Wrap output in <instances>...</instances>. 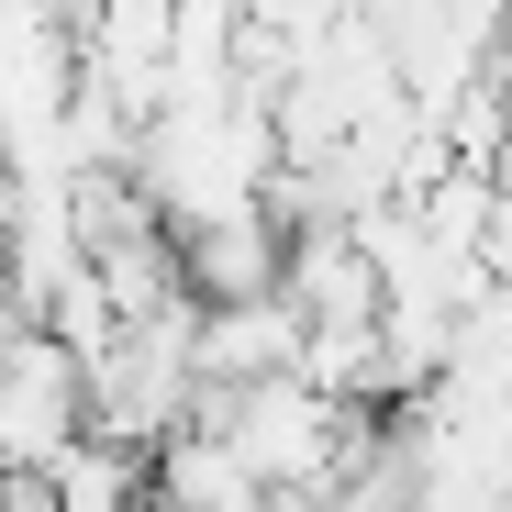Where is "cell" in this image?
Instances as JSON below:
<instances>
[{"label":"cell","mask_w":512,"mask_h":512,"mask_svg":"<svg viewBox=\"0 0 512 512\" xmlns=\"http://www.w3.org/2000/svg\"><path fill=\"white\" fill-rule=\"evenodd\" d=\"M167 245H179V290L190 301H256V290H279L290 223L268 201H234V212H201V223H167Z\"/></svg>","instance_id":"obj_1"},{"label":"cell","mask_w":512,"mask_h":512,"mask_svg":"<svg viewBox=\"0 0 512 512\" xmlns=\"http://www.w3.org/2000/svg\"><path fill=\"white\" fill-rule=\"evenodd\" d=\"M279 368H301V312H290V290L190 301V379L245 390V379H279Z\"/></svg>","instance_id":"obj_2"},{"label":"cell","mask_w":512,"mask_h":512,"mask_svg":"<svg viewBox=\"0 0 512 512\" xmlns=\"http://www.w3.org/2000/svg\"><path fill=\"white\" fill-rule=\"evenodd\" d=\"M279 290H290L301 323H379V256H368L357 223H290Z\"/></svg>","instance_id":"obj_3"},{"label":"cell","mask_w":512,"mask_h":512,"mask_svg":"<svg viewBox=\"0 0 512 512\" xmlns=\"http://www.w3.org/2000/svg\"><path fill=\"white\" fill-rule=\"evenodd\" d=\"M0 512H45V479L34 468H0Z\"/></svg>","instance_id":"obj_4"},{"label":"cell","mask_w":512,"mask_h":512,"mask_svg":"<svg viewBox=\"0 0 512 512\" xmlns=\"http://www.w3.org/2000/svg\"><path fill=\"white\" fill-rule=\"evenodd\" d=\"M12 323H34V301H23V279H12V245H0V334Z\"/></svg>","instance_id":"obj_5"}]
</instances>
